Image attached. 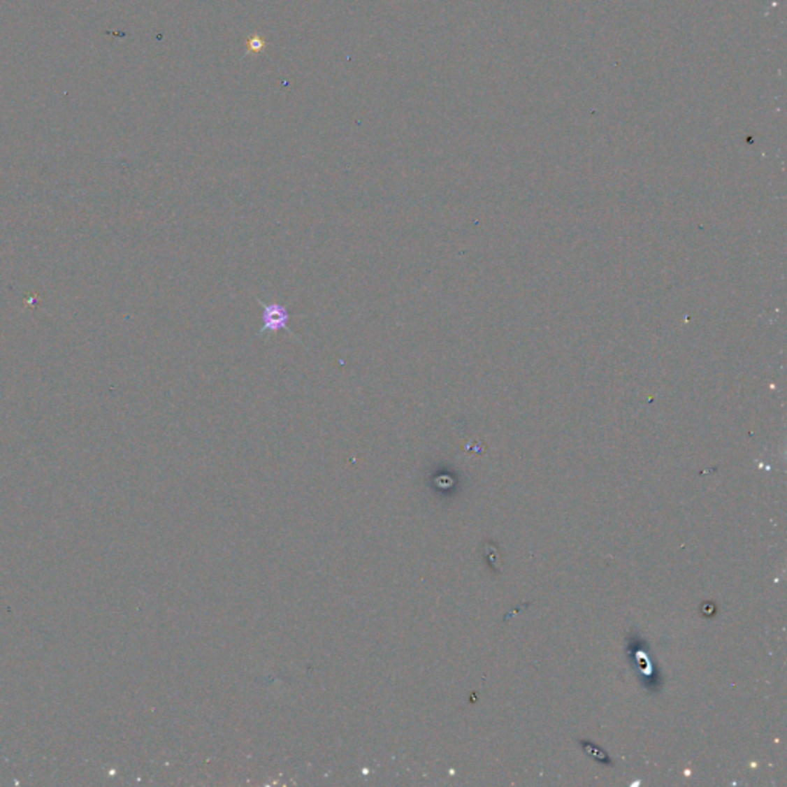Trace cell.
<instances>
[{
    "mask_svg": "<svg viewBox=\"0 0 787 787\" xmlns=\"http://www.w3.org/2000/svg\"><path fill=\"white\" fill-rule=\"evenodd\" d=\"M263 308V314H261V329H260V334H265V333H277V331L284 329V331H289V310L284 305L280 303H269V305H263L261 302H259Z\"/></svg>",
    "mask_w": 787,
    "mask_h": 787,
    "instance_id": "cell-1",
    "label": "cell"
}]
</instances>
